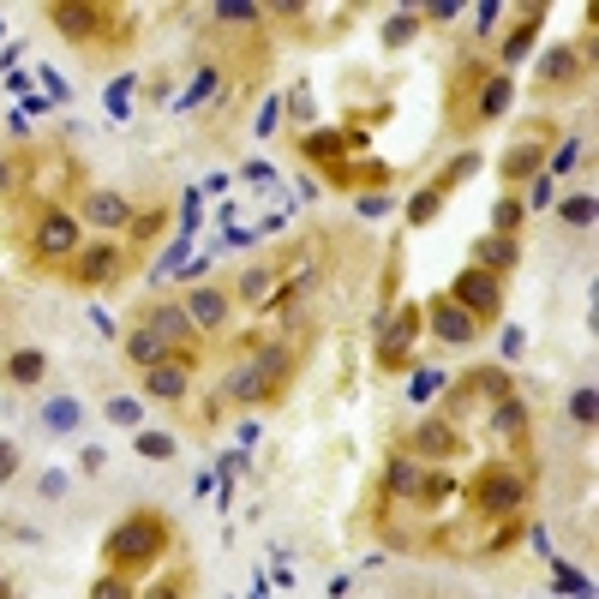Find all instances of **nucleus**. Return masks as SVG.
<instances>
[{"instance_id": "1", "label": "nucleus", "mask_w": 599, "mask_h": 599, "mask_svg": "<svg viewBox=\"0 0 599 599\" xmlns=\"http://www.w3.org/2000/svg\"><path fill=\"white\" fill-rule=\"evenodd\" d=\"M102 552H108L114 576H126V570H144V564H156V558L168 552V522L138 510V516H126V522H114V528H108Z\"/></svg>"}, {"instance_id": "2", "label": "nucleus", "mask_w": 599, "mask_h": 599, "mask_svg": "<svg viewBox=\"0 0 599 599\" xmlns=\"http://www.w3.org/2000/svg\"><path fill=\"white\" fill-rule=\"evenodd\" d=\"M288 378H294V354H288V348H264V354H252V360H240L222 390H228L234 402H276V396L288 390Z\"/></svg>"}, {"instance_id": "3", "label": "nucleus", "mask_w": 599, "mask_h": 599, "mask_svg": "<svg viewBox=\"0 0 599 599\" xmlns=\"http://www.w3.org/2000/svg\"><path fill=\"white\" fill-rule=\"evenodd\" d=\"M528 492H534V474L516 468V462H492V468H480L474 486H468V498H474L480 516H516V510L528 504Z\"/></svg>"}, {"instance_id": "4", "label": "nucleus", "mask_w": 599, "mask_h": 599, "mask_svg": "<svg viewBox=\"0 0 599 599\" xmlns=\"http://www.w3.org/2000/svg\"><path fill=\"white\" fill-rule=\"evenodd\" d=\"M384 492L390 498H402V504H438V498H450V480L444 474H432L426 462H414V456H396L390 462V474H384Z\"/></svg>"}, {"instance_id": "5", "label": "nucleus", "mask_w": 599, "mask_h": 599, "mask_svg": "<svg viewBox=\"0 0 599 599\" xmlns=\"http://www.w3.org/2000/svg\"><path fill=\"white\" fill-rule=\"evenodd\" d=\"M420 306H396L390 318H384V330H378V366L384 372H402V366H414V342H420Z\"/></svg>"}, {"instance_id": "6", "label": "nucleus", "mask_w": 599, "mask_h": 599, "mask_svg": "<svg viewBox=\"0 0 599 599\" xmlns=\"http://www.w3.org/2000/svg\"><path fill=\"white\" fill-rule=\"evenodd\" d=\"M444 300H456L474 324H492V318L504 312V288H498V276H486V270H462Z\"/></svg>"}, {"instance_id": "7", "label": "nucleus", "mask_w": 599, "mask_h": 599, "mask_svg": "<svg viewBox=\"0 0 599 599\" xmlns=\"http://www.w3.org/2000/svg\"><path fill=\"white\" fill-rule=\"evenodd\" d=\"M72 252H78V216L42 210L36 228H30V258H36V264H54V258H72Z\"/></svg>"}, {"instance_id": "8", "label": "nucleus", "mask_w": 599, "mask_h": 599, "mask_svg": "<svg viewBox=\"0 0 599 599\" xmlns=\"http://www.w3.org/2000/svg\"><path fill=\"white\" fill-rule=\"evenodd\" d=\"M48 24H54L60 36H72V42H90V36H102V30L114 24V12H108V6H90V0H54V6H48Z\"/></svg>"}, {"instance_id": "9", "label": "nucleus", "mask_w": 599, "mask_h": 599, "mask_svg": "<svg viewBox=\"0 0 599 599\" xmlns=\"http://www.w3.org/2000/svg\"><path fill=\"white\" fill-rule=\"evenodd\" d=\"M420 324H426L438 342H450V348H468V342L480 336V324H474L456 300H432V306H420Z\"/></svg>"}, {"instance_id": "10", "label": "nucleus", "mask_w": 599, "mask_h": 599, "mask_svg": "<svg viewBox=\"0 0 599 599\" xmlns=\"http://www.w3.org/2000/svg\"><path fill=\"white\" fill-rule=\"evenodd\" d=\"M456 456H468V444L450 420H420L414 426V462H456Z\"/></svg>"}, {"instance_id": "11", "label": "nucleus", "mask_w": 599, "mask_h": 599, "mask_svg": "<svg viewBox=\"0 0 599 599\" xmlns=\"http://www.w3.org/2000/svg\"><path fill=\"white\" fill-rule=\"evenodd\" d=\"M114 270H120L114 246H78L72 252V282L78 288H102V282H114Z\"/></svg>"}, {"instance_id": "12", "label": "nucleus", "mask_w": 599, "mask_h": 599, "mask_svg": "<svg viewBox=\"0 0 599 599\" xmlns=\"http://www.w3.org/2000/svg\"><path fill=\"white\" fill-rule=\"evenodd\" d=\"M138 210L120 198V192H108V186H90L84 192V222H96V228H126Z\"/></svg>"}, {"instance_id": "13", "label": "nucleus", "mask_w": 599, "mask_h": 599, "mask_svg": "<svg viewBox=\"0 0 599 599\" xmlns=\"http://www.w3.org/2000/svg\"><path fill=\"white\" fill-rule=\"evenodd\" d=\"M522 264V246L510 240V234H486L480 246H474V270H486V276H504V270H516Z\"/></svg>"}, {"instance_id": "14", "label": "nucleus", "mask_w": 599, "mask_h": 599, "mask_svg": "<svg viewBox=\"0 0 599 599\" xmlns=\"http://www.w3.org/2000/svg\"><path fill=\"white\" fill-rule=\"evenodd\" d=\"M228 306H234V300H228L222 288H192V294H186V318H192V330H216V324L228 318Z\"/></svg>"}, {"instance_id": "15", "label": "nucleus", "mask_w": 599, "mask_h": 599, "mask_svg": "<svg viewBox=\"0 0 599 599\" xmlns=\"http://www.w3.org/2000/svg\"><path fill=\"white\" fill-rule=\"evenodd\" d=\"M126 360H132L138 372H150V366L174 360V348H168V342H162L156 330H144V324H138V330H126Z\"/></svg>"}, {"instance_id": "16", "label": "nucleus", "mask_w": 599, "mask_h": 599, "mask_svg": "<svg viewBox=\"0 0 599 599\" xmlns=\"http://www.w3.org/2000/svg\"><path fill=\"white\" fill-rule=\"evenodd\" d=\"M144 390H150V396H162V402H180V396L192 390V372H186L180 360H162V366H150V372H144Z\"/></svg>"}, {"instance_id": "17", "label": "nucleus", "mask_w": 599, "mask_h": 599, "mask_svg": "<svg viewBox=\"0 0 599 599\" xmlns=\"http://www.w3.org/2000/svg\"><path fill=\"white\" fill-rule=\"evenodd\" d=\"M492 426H498V438H504L510 450H522V444H528V402H522V396H504V402L492 408Z\"/></svg>"}, {"instance_id": "18", "label": "nucleus", "mask_w": 599, "mask_h": 599, "mask_svg": "<svg viewBox=\"0 0 599 599\" xmlns=\"http://www.w3.org/2000/svg\"><path fill=\"white\" fill-rule=\"evenodd\" d=\"M510 102H516V78H510V72H492L486 90H480V102H474V114H480V120H498V114H510Z\"/></svg>"}, {"instance_id": "19", "label": "nucleus", "mask_w": 599, "mask_h": 599, "mask_svg": "<svg viewBox=\"0 0 599 599\" xmlns=\"http://www.w3.org/2000/svg\"><path fill=\"white\" fill-rule=\"evenodd\" d=\"M300 150H306V162H318L324 174H342V156H348V138H342V132H312V138H306Z\"/></svg>"}, {"instance_id": "20", "label": "nucleus", "mask_w": 599, "mask_h": 599, "mask_svg": "<svg viewBox=\"0 0 599 599\" xmlns=\"http://www.w3.org/2000/svg\"><path fill=\"white\" fill-rule=\"evenodd\" d=\"M528 174H546V144L540 138H522L504 156V180H528Z\"/></svg>"}, {"instance_id": "21", "label": "nucleus", "mask_w": 599, "mask_h": 599, "mask_svg": "<svg viewBox=\"0 0 599 599\" xmlns=\"http://www.w3.org/2000/svg\"><path fill=\"white\" fill-rule=\"evenodd\" d=\"M576 72H582V54H576L570 42H564V48H552V54L540 60V84H552V90H558V84H570Z\"/></svg>"}, {"instance_id": "22", "label": "nucleus", "mask_w": 599, "mask_h": 599, "mask_svg": "<svg viewBox=\"0 0 599 599\" xmlns=\"http://www.w3.org/2000/svg\"><path fill=\"white\" fill-rule=\"evenodd\" d=\"M42 372H48V354H36V348H18V354L6 360V378H12V384H24V390H30V384H42Z\"/></svg>"}, {"instance_id": "23", "label": "nucleus", "mask_w": 599, "mask_h": 599, "mask_svg": "<svg viewBox=\"0 0 599 599\" xmlns=\"http://www.w3.org/2000/svg\"><path fill=\"white\" fill-rule=\"evenodd\" d=\"M438 210H444V186H420V192L408 198V222H414V228L438 222Z\"/></svg>"}, {"instance_id": "24", "label": "nucleus", "mask_w": 599, "mask_h": 599, "mask_svg": "<svg viewBox=\"0 0 599 599\" xmlns=\"http://www.w3.org/2000/svg\"><path fill=\"white\" fill-rule=\"evenodd\" d=\"M540 18H546V12L534 6V12L522 18V30H510V42H504V60H510V66H516V60H522V54L534 48V36H540Z\"/></svg>"}, {"instance_id": "25", "label": "nucleus", "mask_w": 599, "mask_h": 599, "mask_svg": "<svg viewBox=\"0 0 599 599\" xmlns=\"http://www.w3.org/2000/svg\"><path fill=\"white\" fill-rule=\"evenodd\" d=\"M522 222H528V204H522L516 192H510V198H498V210H492V234H510V240H516V228H522Z\"/></svg>"}, {"instance_id": "26", "label": "nucleus", "mask_w": 599, "mask_h": 599, "mask_svg": "<svg viewBox=\"0 0 599 599\" xmlns=\"http://www.w3.org/2000/svg\"><path fill=\"white\" fill-rule=\"evenodd\" d=\"M108 420L126 426V432H144V402H138V396H114V402H108Z\"/></svg>"}, {"instance_id": "27", "label": "nucleus", "mask_w": 599, "mask_h": 599, "mask_svg": "<svg viewBox=\"0 0 599 599\" xmlns=\"http://www.w3.org/2000/svg\"><path fill=\"white\" fill-rule=\"evenodd\" d=\"M174 450H180V444H174L168 432H138V456H144V462H174Z\"/></svg>"}, {"instance_id": "28", "label": "nucleus", "mask_w": 599, "mask_h": 599, "mask_svg": "<svg viewBox=\"0 0 599 599\" xmlns=\"http://www.w3.org/2000/svg\"><path fill=\"white\" fill-rule=\"evenodd\" d=\"M414 30H420V12H396V18L384 24V48H402V42H414Z\"/></svg>"}, {"instance_id": "29", "label": "nucleus", "mask_w": 599, "mask_h": 599, "mask_svg": "<svg viewBox=\"0 0 599 599\" xmlns=\"http://www.w3.org/2000/svg\"><path fill=\"white\" fill-rule=\"evenodd\" d=\"M42 420H48V432H72V426H78V402H72V396H54Z\"/></svg>"}, {"instance_id": "30", "label": "nucleus", "mask_w": 599, "mask_h": 599, "mask_svg": "<svg viewBox=\"0 0 599 599\" xmlns=\"http://www.w3.org/2000/svg\"><path fill=\"white\" fill-rule=\"evenodd\" d=\"M564 222H570V228H594V192L564 198Z\"/></svg>"}, {"instance_id": "31", "label": "nucleus", "mask_w": 599, "mask_h": 599, "mask_svg": "<svg viewBox=\"0 0 599 599\" xmlns=\"http://www.w3.org/2000/svg\"><path fill=\"white\" fill-rule=\"evenodd\" d=\"M594 414H599V396H594V384H582V390L570 396V420H576V426H594Z\"/></svg>"}, {"instance_id": "32", "label": "nucleus", "mask_w": 599, "mask_h": 599, "mask_svg": "<svg viewBox=\"0 0 599 599\" xmlns=\"http://www.w3.org/2000/svg\"><path fill=\"white\" fill-rule=\"evenodd\" d=\"M90 599H138V594H132V582H126V576H114V570H108V576L90 588Z\"/></svg>"}, {"instance_id": "33", "label": "nucleus", "mask_w": 599, "mask_h": 599, "mask_svg": "<svg viewBox=\"0 0 599 599\" xmlns=\"http://www.w3.org/2000/svg\"><path fill=\"white\" fill-rule=\"evenodd\" d=\"M576 156H582V138H564V150L546 162V174H570V168H576Z\"/></svg>"}, {"instance_id": "34", "label": "nucleus", "mask_w": 599, "mask_h": 599, "mask_svg": "<svg viewBox=\"0 0 599 599\" xmlns=\"http://www.w3.org/2000/svg\"><path fill=\"white\" fill-rule=\"evenodd\" d=\"M162 234V210H144V216H132V240L144 246V240H156Z\"/></svg>"}, {"instance_id": "35", "label": "nucleus", "mask_w": 599, "mask_h": 599, "mask_svg": "<svg viewBox=\"0 0 599 599\" xmlns=\"http://www.w3.org/2000/svg\"><path fill=\"white\" fill-rule=\"evenodd\" d=\"M270 288H276V270H252V276L240 282V294H246V300H264Z\"/></svg>"}, {"instance_id": "36", "label": "nucleus", "mask_w": 599, "mask_h": 599, "mask_svg": "<svg viewBox=\"0 0 599 599\" xmlns=\"http://www.w3.org/2000/svg\"><path fill=\"white\" fill-rule=\"evenodd\" d=\"M474 168H480V156H456V162H450V168H444V180H438V186H444V192H450V186H456V180H468V174H474Z\"/></svg>"}, {"instance_id": "37", "label": "nucleus", "mask_w": 599, "mask_h": 599, "mask_svg": "<svg viewBox=\"0 0 599 599\" xmlns=\"http://www.w3.org/2000/svg\"><path fill=\"white\" fill-rule=\"evenodd\" d=\"M216 18H240V24H246V18H258V6H252V0H222Z\"/></svg>"}, {"instance_id": "38", "label": "nucleus", "mask_w": 599, "mask_h": 599, "mask_svg": "<svg viewBox=\"0 0 599 599\" xmlns=\"http://www.w3.org/2000/svg\"><path fill=\"white\" fill-rule=\"evenodd\" d=\"M420 18H438V24H450V18H462V0H432Z\"/></svg>"}, {"instance_id": "39", "label": "nucleus", "mask_w": 599, "mask_h": 599, "mask_svg": "<svg viewBox=\"0 0 599 599\" xmlns=\"http://www.w3.org/2000/svg\"><path fill=\"white\" fill-rule=\"evenodd\" d=\"M6 480H18V444L0 438V486H6Z\"/></svg>"}, {"instance_id": "40", "label": "nucleus", "mask_w": 599, "mask_h": 599, "mask_svg": "<svg viewBox=\"0 0 599 599\" xmlns=\"http://www.w3.org/2000/svg\"><path fill=\"white\" fill-rule=\"evenodd\" d=\"M210 84H216V72H210V66H204V72H198V78H192V90H186V108H192V102H204V96H210Z\"/></svg>"}, {"instance_id": "41", "label": "nucleus", "mask_w": 599, "mask_h": 599, "mask_svg": "<svg viewBox=\"0 0 599 599\" xmlns=\"http://www.w3.org/2000/svg\"><path fill=\"white\" fill-rule=\"evenodd\" d=\"M102 462H108V450H102V444H84V450H78V468H84V474H96Z\"/></svg>"}, {"instance_id": "42", "label": "nucleus", "mask_w": 599, "mask_h": 599, "mask_svg": "<svg viewBox=\"0 0 599 599\" xmlns=\"http://www.w3.org/2000/svg\"><path fill=\"white\" fill-rule=\"evenodd\" d=\"M36 492H42V498H60V492H66V474H42Z\"/></svg>"}, {"instance_id": "43", "label": "nucleus", "mask_w": 599, "mask_h": 599, "mask_svg": "<svg viewBox=\"0 0 599 599\" xmlns=\"http://www.w3.org/2000/svg\"><path fill=\"white\" fill-rule=\"evenodd\" d=\"M432 390H438V372H420V378H414V402H426Z\"/></svg>"}, {"instance_id": "44", "label": "nucleus", "mask_w": 599, "mask_h": 599, "mask_svg": "<svg viewBox=\"0 0 599 599\" xmlns=\"http://www.w3.org/2000/svg\"><path fill=\"white\" fill-rule=\"evenodd\" d=\"M516 540H522V528H504V534H498V540H492V546H486V552H492V558H498V552H510V546H516Z\"/></svg>"}, {"instance_id": "45", "label": "nucleus", "mask_w": 599, "mask_h": 599, "mask_svg": "<svg viewBox=\"0 0 599 599\" xmlns=\"http://www.w3.org/2000/svg\"><path fill=\"white\" fill-rule=\"evenodd\" d=\"M144 599H180V582H156V588H144Z\"/></svg>"}, {"instance_id": "46", "label": "nucleus", "mask_w": 599, "mask_h": 599, "mask_svg": "<svg viewBox=\"0 0 599 599\" xmlns=\"http://www.w3.org/2000/svg\"><path fill=\"white\" fill-rule=\"evenodd\" d=\"M0 186H12V162H0Z\"/></svg>"}, {"instance_id": "47", "label": "nucleus", "mask_w": 599, "mask_h": 599, "mask_svg": "<svg viewBox=\"0 0 599 599\" xmlns=\"http://www.w3.org/2000/svg\"><path fill=\"white\" fill-rule=\"evenodd\" d=\"M0 599H12V588H6V582H0Z\"/></svg>"}, {"instance_id": "48", "label": "nucleus", "mask_w": 599, "mask_h": 599, "mask_svg": "<svg viewBox=\"0 0 599 599\" xmlns=\"http://www.w3.org/2000/svg\"><path fill=\"white\" fill-rule=\"evenodd\" d=\"M0 30H6V24H0Z\"/></svg>"}]
</instances>
